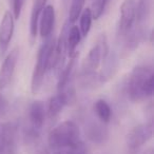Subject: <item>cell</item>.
I'll return each mask as SVG.
<instances>
[{"mask_svg":"<svg viewBox=\"0 0 154 154\" xmlns=\"http://www.w3.org/2000/svg\"><path fill=\"white\" fill-rule=\"evenodd\" d=\"M51 154H66L69 152L85 150L82 133L74 120H66L53 128L48 136Z\"/></svg>","mask_w":154,"mask_h":154,"instance_id":"1","label":"cell"},{"mask_svg":"<svg viewBox=\"0 0 154 154\" xmlns=\"http://www.w3.org/2000/svg\"><path fill=\"white\" fill-rule=\"evenodd\" d=\"M126 92L129 99L134 103L153 96L154 70L152 64H139L133 69L128 77Z\"/></svg>","mask_w":154,"mask_h":154,"instance_id":"2","label":"cell"},{"mask_svg":"<svg viewBox=\"0 0 154 154\" xmlns=\"http://www.w3.org/2000/svg\"><path fill=\"white\" fill-rule=\"evenodd\" d=\"M56 39L54 36H49L45 38V42L41 45L40 49L37 54V60L35 63L34 70L31 80V92L32 94H37L42 87L45 75L48 70H50V62H51L52 54L55 48Z\"/></svg>","mask_w":154,"mask_h":154,"instance_id":"3","label":"cell"},{"mask_svg":"<svg viewBox=\"0 0 154 154\" xmlns=\"http://www.w3.org/2000/svg\"><path fill=\"white\" fill-rule=\"evenodd\" d=\"M153 122L140 124L132 128L126 136V146L130 154H136L143 145L148 143L153 136Z\"/></svg>","mask_w":154,"mask_h":154,"instance_id":"4","label":"cell"},{"mask_svg":"<svg viewBox=\"0 0 154 154\" xmlns=\"http://www.w3.org/2000/svg\"><path fill=\"white\" fill-rule=\"evenodd\" d=\"M109 53L106 34H100L95 45L89 51L86 59L84 60L80 72H96L100 62L107 57Z\"/></svg>","mask_w":154,"mask_h":154,"instance_id":"5","label":"cell"},{"mask_svg":"<svg viewBox=\"0 0 154 154\" xmlns=\"http://www.w3.org/2000/svg\"><path fill=\"white\" fill-rule=\"evenodd\" d=\"M0 154H19L18 127L14 122H0Z\"/></svg>","mask_w":154,"mask_h":154,"instance_id":"6","label":"cell"},{"mask_svg":"<svg viewBox=\"0 0 154 154\" xmlns=\"http://www.w3.org/2000/svg\"><path fill=\"white\" fill-rule=\"evenodd\" d=\"M75 100V90L70 87H66L62 91H59L56 95L52 96L48 103V109L45 110L47 116L51 122L55 120L62 112L64 107Z\"/></svg>","mask_w":154,"mask_h":154,"instance_id":"7","label":"cell"},{"mask_svg":"<svg viewBox=\"0 0 154 154\" xmlns=\"http://www.w3.org/2000/svg\"><path fill=\"white\" fill-rule=\"evenodd\" d=\"M136 0H124L120 7V20L118 26V35L124 37L135 24L136 18Z\"/></svg>","mask_w":154,"mask_h":154,"instance_id":"8","label":"cell"},{"mask_svg":"<svg viewBox=\"0 0 154 154\" xmlns=\"http://www.w3.org/2000/svg\"><path fill=\"white\" fill-rule=\"evenodd\" d=\"M85 135L94 145H105L109 139V130L103 122L98 119H89L85 125Z\"/></svg>","mask_w":154,"mask_h":154,"instance_id":"9","label":"cell"},{"mask_svg":"<svg viewBox=\"0 0 154 154\" xmlns=\"http://www.w3.org/2000/svg\"><path fill=\"white\" fill-rule=\"evenodd\" d=\"M19 58V48H14L5 58L0 66V90L5 89L12 82L16 64Z\"/></svg>","mask_w":154,"mask_h":154,"instance_id":"10","label":"cell"},{"mask_svg":"<svg viewBox=\"0 0 154 154\" xmlns=\"http://www.w3.org/2000/svg\"><path fill=\"white\" fill-rule=\"evenodd\" d=\"M14 18L12 12L7 11L0 21V52L5 53L14 34Z\"/></svg>","mask_w":154,"mask_h":154,"instance_id":"11","label":"cell"},{"mask_svg":"<svg viewBox=\"0 0 154 154\" xmlns=\"http://www.w3.org/2000/svg\"><path fill=\"white\" fill-rule=\"evenodd\" d=\"M45 117H47V112H45V107L43 101H33L29 107V127L34 129V130L40 131L45 122Z\"/></svg>","mask_w":154,"mask_h":154,"instance_id":"12","label":"cell"},{"mask_svg":"<svg viewBox=\"0 0 154 154\" xmlns=\"http://www.w3.org/2000/svg\"><path fill=\"white\" fill-rule=\"evenodd\" d=\"M55 24V10L51 5H45L42 9L38 20L39 34L42 38H48L52 35Z\"/></svg>","mask_w":154,"mask_h":154,"instance_id":"13","label":"cell"},{"mask_svg":"<svg viewBox=\"0 0 154 154\" xmlns=\"http://www.w3.org/2000/svg\"><path fill=\"white\" fill-rule=\"evenodd\" d=\"M103 70L100 73H98L99 80L101 85H105L110 79H112L114 75L116 74L119 64V58L115 52H110L108 53L107 57L103 60Z\"/></svg>","mask_w":154,"mask_h":154,"instance_id":"14","label":"cell"},{"mask_svg":"<svg viewBox=\"0 0 154 154\" xmlns=\"http://www.w3.org/2000/svg\"><path fill=\"white\" fill-rule=\"evenodd\" d=\"M77 58H78V53L71 56L70 61H69L66 66H63V68H62L61 71L59 72V77H58V84H57L58 92L63 90V89L71 82L73 72H74L75 66H76Z\"/></svg>","mask_w":154,"mask_h":154,"instance_id":"15","label":"cell"},{"mask_svg":"<svg viewBox=\"0 0 154 154\" xmlns=\"http://www.w3.org/2000/svg\"><path fill=\"white\" fill-rule=\"evenodd\" d=\"M47 5V0H34L31 12L30 19V34L32 38H35L38 33V20L43 8Z\"/></svg>","mask_w":154,"mask_h":154,"instance_id":"16","label":"cell"},{"mask_svg":"<svg viewBox=\"0 0 154 154\" xmlns=\"http://www.w3.org/2000/svg\"><path fill=\"white\" fill-rule=\"evenodd\" d=\"M82 34L80 31L78 29V26H70L68 32V36H66V48H68V55L73 56L74 54H76V49L79 45V42L82 41Z\"/></svg>","mask_w":154,"mask_h":154,"instance_id":"17","label":"cell"},{"mask_svg":"<svg viewBox=\"0 0 154 154\" xmlns=\"http://www.w3.org/2000/svg\"><path fill=\"white\" fill-rule=\"evenodd\" d=\"M151 8H152V0H138L137 1L135 24L143 26L146 20L149 18L150 13H151Z\"/></svg>","mask_w":154,"mask_h":154,"instance_id":"18","label":"cell"},{"mask_svg":"<svg viewBox=\"0 0 154 154\" xmlns=\"http://www.w3.org/2000/svg\"><path fill=\"white\" fill-rule=\"evenodd\" d=\"M93 109H94V112L97 116V119H98L99 122L107 125L108 122L111 120L112 110H111V108H110L109 103L106 100H103V99H98V100H96L94 106H93Z\"/></svg>","mask_w":154,"mask_h":154,"instance_id":"19","label":"cell"},{"mask_svg":"<svg viewBox=\"0 0 154 154\" xmlns=\"http://www.w3.org/2000/svg\"><path fill=\"white\" fill-rule=\"evenodd\" d=\"M93 17L90 9H85L79 15V31L82 37H87L92 26Z\"/></svg>","mask_w":154,"mask_h":154,"instance_id":"20","label":"cell"},{"mask_svg":"<svg viewBox=\"0 0 154 154\" xmlns=\"http://www.w3.org/2000/svg\"><path fill=\"white\" fill-rule=\"evenodd\" d=\"M85 3H86V0H72L70 13H69V21H70V23H73V22H75L78 19L80 13L84 10Z\"/></svg>","mask_w":154,"mask_h":154,"instance_id":"21","label":"cell"},{"mask_svg":"<svg viewBox=\"0 0 154 154\" xmlns=\"http://www.w3.org/2000/svg\"><path fill=\"white\" fill-rule=\"evenodd\" d=\"M108 2H109V0H92L90 11L91 14H92L93 19H98L103 15Z\"/></svg>","mask_w":154,"mask_h":154,"instance_id":"22","label":"cell"},{"mask_svg":"<svg viewBox=\"0 0 154 154\" xmlns=\"http://www.w3.org/2000/svg\"><path fill=\"white\" fill-rule=\"evenodd\" d=\"M23 2H24V0H12V7H13L12 14H13L15 19H18V18L20 17L22 7H23Z\"/></svg>","mask_w":154,"mask_h":154,"instance_id":"23","label":"cell"},{"mask_svg":"<svg viewBox=\"0 0 154 154\" xmlns=\"http://www.w3.org/2000/svg\"><path fill=\"white\" fill-rule=\"evenodd\" d=\"M8 108H9V103L5 97L0 93V115H3L8 111Z\"/></svg>","mask_w":154,"mask_h":154,"instance_id":"24","label":"cell"},{"mask_svg":"<svg viewBox=\"0 0 154 154\" xmlns=\"http://www.w3.org/2000/svg\"><path fill=\"white\" fill-rule=\"evenodd\" d=\"M66 154H86V149L85 150H77V151H72V152H69Z\"/></svg>","mask_w":154,"mask_h":154,"instance_id":"25","label":"cell"},{"mask_svg":"<svg viewBox=\"0 0 154 154\" xmlns=\"http://www.w3.org/2000/svg\"><path fill=\"white\" fill-rule=\"evenodd\" d=\"M143 154H153V151H152V149H149L147 152H145Z\"/></svg>","mask_w":154,"mask_h":154,"instance_id":"26","label":"cell"},{"mask_svg":"<svg viewBox=\"0 0 154 154\" xmlns=\"http://www.w3.org/2000/svg\"><path fill=\"white\" fill-rule=\"evenodd\" d=\"M63 2H64V5H66V3H68V0H63Z\"/></svg>","mask_w":154,"mask_h":154,"instance_id":"27","label":"cell"}]
</instances>
